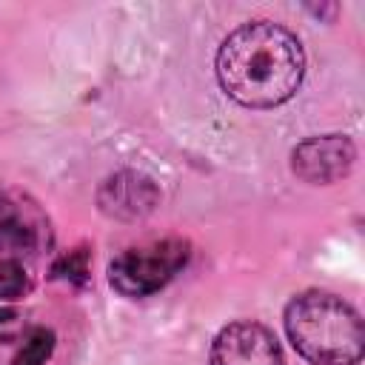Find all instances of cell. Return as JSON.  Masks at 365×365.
Masks as SVG:
<instances>
[{
    "label": "cell",
    "mask_w": 365,
    "mask_h": 365,
    "mask_svg": "<svg viewBox=\"0 0 365 365\" xmlns=\"http://www.w3.org/2000/svg\"><path fill=\"white\" fill-rule=\"evenodd\" d=\"M220 88L245 108L288 103L305 77L299 37L274 20H248L228 31L214 57Z\"/></svg>",
    "instance_id": "1"
},
{
    "label": "cell",
    "mask_w": 365,
    "mask_h": 365,
    "mask_svg": "<svg viewBox=\"0 0 365 365\" xmlns=\"http://www.w3.org/2000/svg\"><path fill=\"white\" fill-rule=\"evenodd\" d=\"M294 351L311 365H356L365 354L359 311L331 291H299L282 311Z\"/></svg>",
    "instance_id": "2"
},
{
    "label": "cell",
    "mask_w": 365,
    "mask_h": 365,
    "mask_svg": "<svg viewBox=\"0 0 365 365\" xmlns=\"http://www.w3.org/2000/svg\"><path fill=\"white\" fill-rule=\"evenodd\" d=\"M191 259V242L182 237H165L145 245L125 248L108 265V282L120 297L140 299L165 288Z\"/></svg>",
    "instance_id": "3"
},
{
    "label": "cell",
    "mask_w": 365,
    "mask_h": 365,
    "mask_svg": "<svg viewBox=\"0 0 365 365\" xmlns=\"http://www.w3.org/2000/svg\"><path fill=\"white\" fill-rule=\"evenodd\" d=\"M51 242L54 231L43 205L20 188H0V257L37 259Z\"/></svg>",
    "instance_id": "4"
},
{
    "label": "cell",
    "mask_w": 365,
    "mask_h": 365,
    "mask_svg": "<svg viewBox=\"0 0 365 365\" xmlns=\"http://www.w3.org/2000/svg\"><path fill=\"white\" fill-rule=\"evenodd\" d=\"M208 365H285V354L271 328L254 319H237L214 336Z\"/></svg>",
    "instance_id": "5"
},
{
    "label": "cell",
    "mask_w": 365,
    "mask_h": 365,
    "mask_svg": "<svg viewBox=\"0 0 365 365\" xmlns=\"http://www.w3.org/2000/svg\"><path fill=\"white\" fill-rule=\"evenodd\" d=\"M354 160H356V148L351 137L319 134V137H308L294 145L291 171L311 185H328V182L348 177V171L354 168Z\"/></svg>",
    "instance_id": "6"
},
{
    "label": "cell",
    "mask_w": 365,
    "mask_h": 365,
    "mask_svg": "<svg viewBox=\"0 0 365 365\" xmlns=\"http://www.w3.org/2000/svg\"><path fill=\"white\" fill-rule=\"evenodd\" d=\"M100 211L117 220H137L157 205V188L145 174L117 171L97 191Z\"/></svg>",
    "instance_id": "7"
},
{
    "label": "cell",
    "mask_w": 365,
    "mask_h": 365,
    "mask_svg": "<svg viewBox=\"0 0 365 365\" xmlns=\"http://www.w3.org/2000/svg\"><path fill=\"white\" fill-rule=\"evenodd\" d=\"M31 291V274L26 262L0 257V302H17Z\"/></svg>",
    "instance_id": "8"
},
{
    "label": "cell",
    "mask_w": 365,
    "mask_h": 365,
    "mask_svg": "<svg viewBox=\"0 0 365 365\" xmlns=\"http://www.w3.org/2000/svg\"><path fill=\"white\" fill-rule=\"evenodd\" d=\"M54 331L51 328H31L23 336V348L17 351V356L11 359V365H46V359L54 354Z\"/></svg>",
    "instance_id": "9"
},
{
    "label": "cell",
    "mask_w": 365,
    "mask_h": 365,
    "mask_svg": "<svg viewBox=\"0 0 365 365\" xmlns=\"http://www.w3.org/2000/svg\"><path fill=\"white\" fill-rule=\"evenodd\" d=\"M54 274H60V277H66V279H74V282H86V277H88L86 248H74V251H68V254L54 265Z\"/></svg>",
    "instance_id": "10"
},
{
    "label": "cell",
    "mask_w": 365,
    "mask_h": 365,
    "mask_svg": "<svg viewBox=\"0 0 365 365\" xmlns=\"http://www.w3.org/2000/svg\"><path fill=\"white\" fill-rule=\"evenodd\" d=\"M23 334V317L14 308H0V339H14Z\"/></svg>",
    "instance_id": "11"
}]
</instances>
